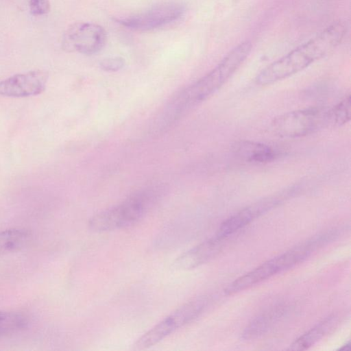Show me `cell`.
Masks as SVG:
<instances>
[{"label": "cell", "instance_id": "obj_6", "mask_svg": "<svg viewBox=\"0 0 351 351\" xmlns=\"http://www.w3.org/2000/svg\"><path fill=\"white\" fill-rule=\"evenodd\" d=\"M107 35L100 25L89 22L75 23L63 34L62 48L69 52L92 55L100 51L106 45Z\"/></svg>", "mask_w": 351, "mask_h": 351}, {"label": "cell", "instance_id": "obj_10", "mask_svg": "<svg viewBox=\"0 0 351 351\" xmlns=\"http://www.w3.org/2000/svg\"><path fill=\"white\" fill-rule=\"evenodd\" d=\"M47 78L43 71L16 74L0 82V95L12 97L38 95L45 90Z\"/></svg>", "mask_w": 351, "mask_h": 351}, {"label": "cell", "instance_id": "obj_3", "mask_svg": "<svg viewBox=\"0 0 351 351\" xmlns=\"http://www.w3.org/2000/svg\"><path fill=\"white\" fill-rule=\"evenodd\" d=\"M166 189L155 185L140 190L121 203L94 215L89 228L103 232L130 227L142 219L162 199Z\"/></svg>", "mask_w": 351, "mask_h": 351}, {"label": "cell", "instance_id": "obj_2", "mask_svg": "<svg viewBox=\"0 0 351 351\" xmlns=\"http://www.w3.org/2000/svg\"><path fill=\"white\" fill-rule=\"evenodd\" d=\"M251 50L250 42L240 43L210 72L180 92L164 112L162 119L166 121L165 123H171L218 90L245 61Z\"/></svg>", "mask_w": 351, "mask_h": 351}, {"label": "cell", "instance_id": "obj_12", "mask_svg": "<svg viewBox=\"0 0 351 351\" xmlns=\"http://www.w3.org/2000/svg\"><path fill=\"white\" fill-rule=\"evenodd\" d=\"M232 149L237 157L248 162H269L278 156L271 146L251 141H239L233 145Z\"/></svg>", "mask_w": 351, "mask_h": 351}, {"label": "cell", "instance_id": "obj_1", "mask_svg": "<svg viewBox=\"0 0 351 351\" xmlns=\"http://www.w3.org/2000/svg\"><path fill=\"white\" fill-rule=\"evenodd\" d=\"M346 32L344 23H334L263 69L256 76V83L269 85L301 71L332 52L341 43Z\"/></svg>", "mask_w": 351, "mask_h": 351}, {"label": "cell", "instance_id": "obj_17", "mask_svg": "<svg viewBox=\"0 0 351 351\" xmlns=\"http://www.w3.org/2000/svg\"><path fill=\"white\" fill-rule=\"evenodd\" d=\"M350 95H348L334 107L331 108L334 125H343L350 119L351 104Z\"/></svg>", "mask_w": 351, "mask_h": 351}, {"label": "cell", "instance_id": "obj_7", "mask_svg": "<svg viewBox=\"0 0 351 351\" xmlns=\"http://www.w3.org/2000/svg\"><path fill=\"white\" fill-rule=\"evenodd\" d=\"M297 191V187H290L244 208L224 221L221 224L215 236L222 239H226L256 218L290 197Z\"/></svg>", "mask_w": 351, "mask_h": 351}, {"label": "cell", "instance_id": "obj_18", "mask_svg": "<svg viewBox=\"0 0 351 351\" xmlns=\"http://www.w3.org/2000/svg\"><path fill=\"white\" fill-rule=\"evenodd\" d=\"M124 64V60L122 58L117 56L105 58L99 63L101 69L108 72L117 71L121 69Z\"/></svg>", "mask_w": 351, "mask_h": 351}, {"label": "cell", "instance_id": "obj_19", "mask_svg": "<svg viewBox=\"0 0 351 351\" xmlns=\"http://www.w3.org/2000/svg\"><path fill=\"white\" fill-rule=\"evenodd\" d=\"M29 6L31 13L35 16L45 14L50 10L49 0H29Z\"/></svg>", "mask_w": 351, "mask_h": 351}, {"label": "cell", "instance_id": "obj_15", "mask_svg": "<svg viewBox=\"0 0 351 351\" xmlns=\"http://www.w3.org/2000/svg\"><path fill=\"white\" fill-rule=\"evenodd\" d=\"M32 233L24 228H10L0 231V255L16 252L31 242Z\"/></svg>", "mask_w": 351, "mask_h": 351}, {"label": "cell", "instance_id": "obj_16", "mask_svg": "<svg viewBox=\"0 0 351 351\" xmlns=\"http://www.w3.org/2000/svg\"><path fill=\"white\" fill-rule=\"evenodd\" d=\"M28 319L22 313L0 310V337L25 328Z\"/></svg>", "mask_w": 351, "mask_h": 351}, {"label": "cell", "instance_id": "obj_5", "mask_svg": "<svg viewBox=\"0 0 351 351\" xmlns=\"http://www.w3.org/2000/svg\"><path fill=\"white\" fill-rule=\"evenodd\" d=\"M210 299L201 295L186 302L143 334L134 344V350L154 346L177 329L197 318L207 308Z\"/></svg>", "mask_w": 351, "mask_h": 351}, {"label": "cell", "instance_id": "obj_9", "mask_svg": "<svg viewBox=\"0 0 351 351\" xmlns=\"http://www.w3.org/2000/svg\"><path fill=\"white\" fill-rule=\"evenodd\" d=\"M300 262L299 255L291 249L237 278L228 286L225 292L228 295H232L243 291Z\"/></svg>", "mask_w": 351, "mask_h": 351}, {"label": "cell", "instance_id": "obj_4", "mask_svg": "<svg viewBox=\"0 0 351 351\" xmlns=\"http://www.w3.org/2000/svg\"><path fill=\"white\" fill-rule=\"evenodd\" d=\"M334 125L331 108L310 107L284 113L271 121L273 131L282 137L306 136Z\"/></svg>", "mask_w": 351, "mask_h": 351}, {"label": "cell", "instance_id": "obj_8", "mask_svg": "<svg viewBox=\"0 0 351 351\" xmlns=\"http://www.w3.org/2000/svg\"><path fill=\"white\" fill-rule=\"evenodd\" d=\"M185 6L178 1H168L128 17L117 19V22L128 28L147 31L165 26L180 18Z\"/></svg>", "mask_w": 351, "mask_h": 351}, {"label": "cell", "instance_id": "obj_14", "mask_svg": "<svg viewBox=\"0 0 351 351\" xmlns=\"http://www.w3.org/2000/svg\"><path fill=\"white\" fill-rule=\"evenodd\" d=\"M337 323L338 317L336 315L329 316L295 340L290 345L289 350H304L308 349L329 333Z\"/></svg>", "mask_w": 351, "mask_h": 351}, {"label": "cell", "instance_id": "obj_13", "mask_svg": "<svg viewBox=\"0 0 351 351\" xmlns=\"http://www.w3.org/2000/svg\"><path fill=\"white\" fill-rule=\"evenodd\" d=\"M284 311L282 306H278L259 315L245 328L242 338L254 339L263 335L282 317Z\"/></svg>", "mask_w": 351, "mask_h": 351}, {"label": "cell", "instance_id": "obj_11", "mask_svg": "<svg viewBox=\"0 0 351 351\" xmlns=\"http://www.w3.org/2000/svg\"><path fill=\"white\" fill-rule=\"evenodd\" d=\"M215 236L179 256L173 263L177 270L194 269L215 257L221 250L224 241Z\"/></svg>", "mask_w": 351, "mask_h": 351}, {"label": "cell", "instance_id": "obj_20", "mask_svg": "<svg viewBox=\"0 0 351 351\" xmlns=\"http://www.w3.org/2000/svg\"><path fill=\"white\" fill-rule=\"evenodd\" d=\"M350 342H348L347 343H346L345 345H343L341 348H339V350H350Z\"/></svg>", "mask_w": 351, "mask_h": 351}]
</instances>
